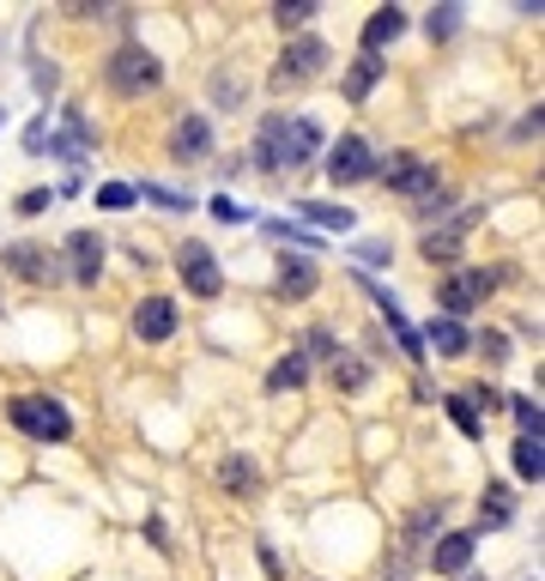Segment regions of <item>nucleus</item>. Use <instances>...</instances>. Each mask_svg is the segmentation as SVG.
Masks as SVG:
<instances>
[{
    "mask_svg": "<svg viewBox=\"0 0 545 581\" xmlns=\"http://www.w3.org/2000/svg\"><path fill=\"white\" fill-rule=\"evenodd\" d=\"M316 152H321L316 122H285V115H267L261 122V146H255L261 170H297V164H309Z\"/></svg>",
    "mask_w": 545,
    "mask_h": 581,
    "instance_id": "f257e3e1",
    "label": "nucleus"
},
{
    "mask_svg": "<svg viewBox=\"0 0 545 581\" xmlns=\"http://www.w3.org/2000/svg\"><path fill=\"white\" fill-rule=\"evenodd\" d=\"M7 412H12V424H19L24 436H37V443H68V436H73L68 406H61V400H49V394H19Z\"/></svg>",
    "mask_w": 545,
    "mask_h": 581,
    "instance_id": "f03ea898",
    "label": "nucleus"
},
{
    "mask_svg": "<svg viewBox=\"0 0 545 581\" xmlns=\"http://www.w3.org/2000/svg\"><path fill=\"white\" fill-rule=\"evenodd\" d=\"M376 176H382L388 188L412 194V206H419V200H431V194L443 188V183H436V170H431V164L419 158V152H388V158L376 164Z\"/></svg>",
    "mask_w": 545,
    "mask_h": 581,
    "instance_id": "7ed1b4c3",
    "label": "nucleus"
},
{
    "mask_svg": "<svg viewBox=\"0 0 545 581\" xmlns=\"http://www.w3.org/2000/svg\"><path fill=\"white\" fill-rule=\"evenodd\" d=\"M491 291H497V273H485V267H461V273H449V279H443L436 303H443V315H449V321H461L466 309H479Z\"/></svg>",
    "mask_w": 545,
    "mask_h": 581,
    "instance_id": "20e7f679",
    "label": "nucleus"
},
{
    "mask_svg": "<svg viewBox=\"0 0 545 581\" xmlns=\"http://www.w3.org/2000/svg\"><path fill=\"white\" fill-rule=\"evenodd\" d=\"M164 80V68H158V55L152 49H115V61H110V85L115 92H127V97H140V92H152V85Z\"/></svg>",
    "mask_w": 545,
    "mask_h": 581,
    "instance_id": "39448f33",
    "label": "nucleus"
},
{
    "mask_svg": "<svg viewBox=\"0 0 545 581\" xmlns=\"http://www.w3.org/2000/svg\"><path fill=\"white\" fill-rule=\"evenodd\" d=\"M321 68H328V43H321V37H297L279 55V68H272V85H279V92L285 85H309Z\"/></svg>",
    "mask_w": 545,
    "mask_h": 581,
    "instance_id": "423d86ee",
    "label": "nucleus"
},
{
    "mask_svg": "<svg viewBox=\"0 0 545 581\" xmlns=\"http://www.w3.org/2000/svg\"><path fill=\"white\" fill-rule=\"evenodd\" d=\"M182 279H188V291L194 297H218V291H225V273H218V255L213 249H206V242H182Z\"/></svg>",
    "mask_w": 545,
    "mask_h": 581,
    "instance_id": "0eeeda50",
    "label": "nucleus"
},
{
    "mask_svg": "<svg viewBox=\"0 0 545 581\" xmlns=\"http://www.w3.org/2000/svg\"><path fill=\"white\" fill-rule=\"evenodd\" d=\"M328 176H333V188H352V183H363V176H376V158H370V146H363L358 134H346L340 146L328 152Z\"/></svg>",
    "mask_w": 545,
    "mask_h": 581,
    "instance_id": "6e6552de",
    "label": "nucleus"
},
{
    "mask_svg": "<svg viewBox=\"0 0 545 581\" xmlns=\"http://www.w3.org/2000/svg\"><path fill=\"white\" fill-rule=\"evenodd\" d=\"M7 267H12L19 279H31V286H55V279H61V261H55L49 249H37V242H12V249H7Z\"/></svg>",
    "mask_w": 545,
    "mask_h": 581,
    "instance_id": "1a4fd4ad",
    "label": "nucleus"
},
{
    "mask_svg": "<svg viewBox=\"0 0 545 581\" xmlns=\"http://www.w3.org/2000/svg\"><path fill=\"white\" fill-rule=\"evenodd\" d=\"M206 152H213V122H206V115H182L176 134H171V158L176 164H200Z\"/></svg>",
    "mask_w": 545,
    "mask_h": 581,
    "instance_id": "9d476101",
    "label": "nucleus"
},
{
    "mask_svg": "<svg viewBox=\"0 0 545 581\" xmlns=\"http://www.w3.org/2000/svg\"><path fill=\"white\" fill-rule=\"evenodd\" d=\"M473 218L479 212H461L454 225L431 230V237H424V261H431V267H454V261H461V237H466V225H473Z\"/></svg>",
    "mask_w": 545,
    "mask_h": 581,
    "instance_id": "9b49d317",
    "label": "nucleus"
},
{
    "mask_svg": "<svg viewBox=\"0 0 545 581\" xmlns=\"http://www.w3.org/2000/svg\"><path fill=\"white\" fill-rule=\"evenodd\" d=\"M134 333L140 340H171L176 333V303L171 297H146V303L134 309Z\"/></svg>",
    "mask_w": 545,
    "mask_h": 581,
    "instance_id": "f8f14e48",
    "label": "nucleus"
},
{
    "mask_svg": "<svg viewBox=\"0 0 545 581\" xmlns=\"http://www.w3.org/2000/svg\"><path fill=\"white\" fill-rule=\"evenodd\" d=\"M68 255H73V279H80V286H97V273H103V242L91 237V230H73V237H68Z\"/></svg>",
    "mask_w": 545,
    "mask_h": 581,
    "instance_id": "ddd939ff",
    "label": "nucleus"
},
{
    "mask_svg": "<svg viewBox=\"0 0 545 581\" xmlns=\"http://www.w3.org/2000/svg\"><path fill=\"white\" fill-rule=\"evenodd\" d=\"M407 31V12L400 7H382V12H370V24H363V55H382L394 37Z\"/></svg>",
    "mask_w": 545,
    "mask_h": 581,
    "instance_id": "4468645a",
    "label": "nucleus"
},
{
    "mask_svg": "<svg viewBox=\"0 0 545 581\" xmlns=\"http://www.w3.org/2000/svg\"><path fill=\"white\" fill-rule=\"evenodd\" d=\"M431 563H436V575H461L473 563V533H443L431 546Z\"/></svg>",
    "mask_w": 545,
    "mask_h": 581,
    "instance_id": "2eb2a0df",
    "label": "nucleus"
},
{
    "mask_svg": "<svg viewBox=\"0 0 545 581\" xmlns=\"http://www.w3.org/2000/svg\"><path fill=\"white\" fill-rule=\"evenodd\" d=\"M419 345H424V357H431V352H436V357H461V352H466V328L443 315V321H431V333H424Z\"/></svg>",
    "mask_w": 545,
    "mask_h": 581,
    "instance_id": "dca6fc26",
    "label": "nucleus"
},
{
    "mask_svg": "<svg viewBox=\"0 0 545 581\" xmlns=\"http://www.w3.org/2000/svg\"><path fill=\"white\" fill-rule=\"evenodd\" d=\"M49 146H55L61 158H85V152H91V122H85L80 110H73V115H68V127H61V134L49 139Z\"/></svg>",
    "mask_w": 545,
    "mask_h": 581,
    "instance_id": "f3484780",
    "label": "nucleus"
},
{
    "mask_svg": "<svg viewBox=\"0 0 545 581\" xmlns=\"http://www.w3.org/2000/svg\"><path fill=\"white\" fill-rule=\"evenodd\" d=\"M279 291L285 297H309V291H316V267H309L304 255H285V261H279Z\"/></svg>",
    "mask_w": 545,
    "mask_h": 581,
    "instance_id": "a211bd4d",
    "label": "nucleus"
},
{
    "mask_svg": "<svg viewBox=\"0 0 545 581\" xmlns=\"http://www.w3.org/2000/svg\"><path fill=\"white\" fill-rule=\"evenodd\" d=\"M510 515H515L510 485H485V497H479V521H485V527H503Z\"/></svg>",
    "mask_w": 545,
    "mask_h": 581,
    "instance_id": "6ab92c4d",
    "label": "nucleus"
},
{
    "mask_svg": "<svg viewBox=\"0 0 545 581\" xmlns=\"http://www.w3.org/2000/svg\"><path fill=\"white\" fill-rule=\"evenodd\" d=\"M316 12H321L316 0H279V7H272V24H279V31L291 37V31H304V24L316 19Z\"/></svg>",
    "mask_w": 545,
    "mask_h": 581,
    "instance_id": "aec40b11",
    "label": "nucleus"
},
{
    "mask_svg": "<svg viewBox=\"0 0 545 581\" xmlns=\"http://www.w3.org/2000/svg\"><path fill=\"white\" fill-rule=\"evenodd\" d=\"M515 473H522V479H534V485H539V473H545L539 436H522V443H515Z\"/></svg>",
    "mask_w": 545,
    "mask_h": 581,
    "instance_id": "412c9836",
    "label": "nucleus"
},
{
    "mask_svg": "<svg viewBox=\"0 0 545 581\" xmlns=\"http://www.w3.org/2000/svg\"><path fill=\"white\" fill-rule=\"evenodd\" d=\"M376 80H382V61L363 55L358 68H352V80H346V97H352V103H358V97H370V85H376Z\"/></svg>",
    "mask_w": 545,
    "mask_h": 581,
    "instance_id": "4be33fe9",
    "label": "nucleus"
},
{
    "mask_svg": "<svg viewBox=\"0 0 545 581\" xmlns=\"http://www.w3.org/2000/svg\"><path fill=\"white\" fill-rule=\"evenodd\" d=\"M304 376H309V364H304V357H285V364H272L267 387H272V394H285V387H304Z\"/></svg>",
    "mask_w": 545,
    "mask_h": 581,
    "instance_id": "5701e85b",
    "label": "nucleus"
},
{
    "mask_svg": "<svg viewBox=\"0 0 545 581\" xmlns=\"http://www.w3.org/2000/svg\"><path fill=\"white\" fill-rule=\"evenodd\" d=\"M304 212L328 230H352V206H321V200H304Z\"/></svg>",
    "mask_w": 545,
    "mask_h": 581,
    "instance_id": "b1692460",
    "label": "nucleus"
},
{
    "mask_svg": "<svg viewBox=\"0 0 545 581\" xmlns=\"http://www.w3.org/2000/svg\"><path fill=\"white\" fill-rule=\"evenodd\" d=\"M134 200H140V194L127 188V183H103V188H97V206H103V212H127Z\"/></svg>",
    "mask_w": 545,
    "mask_h": 581,
    "instance_id": "393cba45",
    "label": "nucleus"
},
{
    "mask_svg": "<svg viewBox=\"0 0 545 581\" xmlns=\"http://www.w3.org/2000/svg\"><path fill=\"white\" fill-rule=\"evenodd\" d=\"M218 479H225V490H255V467H249V460H237V455H230L225 467H218Z\"/></svg>",
    "mask_w": 545,
    "mask_h": 581,
    "instance_id": "a878e982",
    "label": "nucleus"
},
{
    "mask_svg": "<svg viewBox=\"0 0 545 581\" xmlns=\"http://www.w3.org/2000/svg\"><path fill=\"white\" fill-rule=\"evenodd\" d=\"M510 412H515V424H522V436H539V424H545L539 400H510Z\"/></svg>",
    "mask_w": 545,
    "mask_h": 581,
    "instance_id": "bb28decb",
    "label": "nucleus"
},
{
    "mask_svg": "<svg viewBox=\"0 0 545 581\" xmlns=\"http://www.w3.org/2000/svg\"><path fill=\"white\" fill-rule=\"evenodd\" d=\"M449 418H454V424H461V430H466V436H479V430H485V424H479V412H473V406H466V394H449Z\"/></svg>",
    "mask_w": 545,
    "mask_h": 581,
    "instance_id": "cd10ccee",
    "label": "nucleus"
},
{
    "mask_svg": "<svg viewBox=\"0 0 545 581\" xmlns=\"http://www.w3.org/2000/svg\"><path fill=\"white\" fill-rule=\"evenodd\" d=\"M363 376H370V370H363L358 357H333V382L340 387H363Z\"/></svg>",
    "mask_w": 545,
    "mask_h": 581,
    "instance_id": "c85d7f7f",
    "label": "nucleus"
},
{
    "mask_svg": "<svg viewBox=\"0 0 545 581\" xmlns=\"http://www.w3.org/2000/svg\"><path fill=\"white\" fill-rule=\"evenodd\" d=\"M213 218H218V225H243V218H249V206H237L230 194H218V200H213Z\"/></svg>",
    "mask_w": 545,
    "mask_h": 581,
    "instance_id": "c756f323",
    "label": "nucleus"
},
{
    "mask_svg": "<svg viewBox=\"0 0 545 581\" xmlns=\"http://www.w3.org/2000/svg\"><path fill=\"white\" fill-rule=\"evenodd\" d=\"M466 406H485V412H503V406H510V394H497V387H473V394H466Z\"/></svg>",
    "mask_w": 545,
    "mask_h": 581,
    "instance_id": "7c9ffc66",
    "label": "nucleus"
},
{
    "mask_svg": "<svg viewBox=\"0 0 545 581\" xmlns=\"http://www.w3.org/2000/svg\"><path fill=\"white\" fill-rule=\"evenodd\" d=\"M454 24H461V7H436L431 12V37H449Z\"/></svg>",
    "mask_w": 545,
    "mask_h": 581,
    "instance_id": "2f4dec72",
    "label": "nucleus"
},
{
    "mask_svg": "<svg viewBox=\"0 0 545 581\" xmlns=\"http://www.w3.org/2000/svg\"><path fill=\"white\" fill-rule=\"evenodd\" d=\"M358 261L363 267H388V242H358Z\"/></svg>",
    "mask_w": 545,
    "mask_h": 581,
    "instance_id": "473e14b6",
    "label": "nucleus"
},
{
    "mask_svg": "<svg viewBox=\"0 0 545 581\" xmlns=\"http://www.w3.org/2000/svg\"><path fill=\"white\" fill-rule=\"evenodd\" d=\"M309 345H316V357H340V352H333V333H328V328L309 333Z\"/></svg>",
    "mask_w": 545,
    "mask_h": 581,
    "instance_id": "72a5a7b5",
    "label": "nucleus"
},
{
    "mask_svg": "<svg viewBox=\"0 0 545 581\" xmlns=\"http://www.w3.org/2000/svg\"><path fill=\"white\" fill-rule=\"evenodd\" d=\"M43 206H49V194H43V188H31V194L19 200V212H43Z\"/></svg>",
    "mask_w": 545,
    "mask_h": 581,
    "instance_id": "f704fd0d",
    "label": "nucleus"
},
{
    "mask_svg": "<svg viewBox=\"0 0 545 581\" xmlns=\"http://www.w3.org/2000/svg\"><path fill=\"white\" fill-rule=\"evenodd\" d=\"M479 345H485V357H510V345H503V333H485V340H479Z\"/></svg>",
    "mask_w": 545,
    "mask_h": 581,
    "instance_id": "c9c22d12",
    "label": "nucleus"
}]
</instances>
